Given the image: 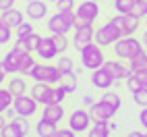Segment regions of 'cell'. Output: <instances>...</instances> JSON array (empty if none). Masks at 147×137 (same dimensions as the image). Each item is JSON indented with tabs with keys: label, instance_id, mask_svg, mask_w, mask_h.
Listing matches in <instances>:
<instances>
[{
	"label": "cell",
	"instance_id": "6da1fadb",
	"mask_svg": "<svg viewBox=\"0 0 147 137\" xmlns=\"http://www.w3.org/2000/svg\"><path fill=\"white\" fill-rule=\"evenodd\" d=\"M81 62H83L85 68H91V71L104 66L106 58H104V52H102V46L100 44H93V42L83 46L81 48Z\"/></svg>",
	"mask_w": 147,
	"mask_h": 137
},
{
	"label": "cell",
	"instance_id": "7a4b0ae2",
	"mask_svg": "<svg viewBox=\"0 0 147 137\" xmlns=\"http://www.w3.org/2000/svg\"><path fill=\"white\" fill-rule=\"evenodd\" d=\"M141 50H143L141 42L137 40V37H133V35H124L114 44V52H116V56H118L120 60H131V58L137 52H141Z\"/></svg>",
	"mask_w": 147,
	"mask_h": 137
},
{
	"label": "cell",
	"instance_id": "3957f363",
	"mask_svg": "<svg viewBox=\"0 0 147 137\" xmlns=\"http://www.w3.org/2000/svg\"><path fill=\"white\" fill-rule=\"evenodd\" d=\"M75 21H77V15L73 11H58L54 17H50L48 29L52 33H66L71 27H75Z\"/></svg>",
	"mask_w": 147,
	"mask_h": 137
},
{
	"label": "cell",
	"instance_id": "277c9868",
	"mask_svg": "<svg viewBox=\"0 0 147 137\" xmlns=\"http://www.w3.org/2000/svg\"><path fill=\"white\" fill-rule=\"evenodd\" d=\"M75 37H73V44H75V48H81L83 46H87L89 42H93V37H95V33H93V23H87V21H83L81 17H77V21H75Z\"/></svg>",
	"mask_w": 147,
	"mask_h": 137
},
{
	"label": "cell",
	"instance_id": "5b68a950",
	"mask_svg": "<svg viewBox=\"0 0 147 137\" xmlns=\"http://www.w3.org/2000/svg\"><path fill=\"white\" fill-rule=\"evenodd\" d=\"M110 21L120 29L122 37H124V35H133L137 29H139V25H141V19L135 17V15H131V13H126V15L118 13V17H112Z\"/></svg>",
	"mask_w": 147,
	"mask_h": 137
},
{
	"label": "cell",
	"instance_id": "8992f818",
	"mask_svg": "<svg viewBox=\"0 0 147 137\" xmlns=\"http://www.w3.org/2000/svg\"><path fill=\"white\" fill-rule=\"evenodd\" d=\"M120 37H122L120 29L110 21V23L102 25V27L95 31V44H100V46H110V44H116Z\"/></svg>",
	"mask_w": 147,
	"mask_h": 137
},
{
	"label": "cell",
	"instance_id": "52a82bcc",
	"mask_svg": "<svg viewBox=\"0 0 147 137\" xmlns=\"http://www.w3.org/2000/svg\"><path fill=\"white\" fill-rule=\"evenodd\" d=\"M31 77L35 81H44V83H58L60 79V73H58V66H50V64H35Z\"/></svg>",
	"mask_w": 147,
	"mask_h": 137
},
{
	"label": "cell",
	"instance_id": "ba28073f",
	"mask_svg": "<svg viewBox=\"0 0 147 137\" xmlns=\"http://www.w3.org/2000/svg\"><path fill=\"white\" fill-rule=\"evenodd\" d=\"M13 106H15V110L19 116H25V119H29L31 114H35L37 110V100L33 96H17L15 100H13Z\"/></svg>",
	"mask_w": 147,
	"mask_h": 137
},
{
	"label": "cell",
	"instance_id": "9c48e42d",
	"mask_svg": "<svg viewBox=\"0 0 147 137\" xmlns=\"http://www.w3.org/2000/svg\"><path fill=\"white\" fill-rule=\"evenodd\" d=\"M89 123H91V114L87 110H83V108H77L71 116H68V127H71L75 133L89 131Z\"/></svg>",
	"mask_w": 147,
	"mask_h": 137
},
{
	"label": "cell",
	"instance_id": "30bf717a",
	"mask_svg": "<svg viewBox=\"0 0 147 137\" xmlns=\"http://www.w3.org/2000/svg\"><path fill=\"white\" fill-rule=\"evenodd\" d=\"M0 133H2V137H25L29 133V123L25 121V116H17Z\"/></svg>",
	"mask_w": 147,
	"mask_h": 137
},
{
	"label": "cell",
	"instance_id": "8fae6325",
	"mask_svg": "<svg viewBox=\"0 0 147 137\" xmlns=\"http://www.w3.org/2000/svg\"><path fill=\"white\" fill-rule=\"evenodd\" d=\"M77 17H81L83 21L93 23L97 17H100V6H97V0H83V2L77 6Z\"/></svg>",
	"mask_w": 147,
	"mask_h": 137
},
{
	"label": "cell",
	"instance_id": "7c38bea8",
	"mask_svg": "<svg viewBox=\"0 0 147 137\" xmlns=\"http://www.w3.org/2000/svg\"><path fill=\"white\" fill-rule=\"evenodd\" d=\"M118 112V110H114L112 106H108L106 102H95L89 106V114H91V119L93 121H104V123H110V119Z\"/></svg>",
	"mask_w": 147,
	"mask_h": 137
},
{
	"label": "cell",
	"instance_id": "4fadbf2b",
	"mask_svg": "<svg viewBox=\"0 0 147 137\" xmlns=\"http://www.w3.org/2000/svg\"><path fill=\"white\" fill-rule=\"evenodd\" d=\"M35 52L40 54L42 60H52V58L58 54V48L54 44V37H42L40 44H37V48H35Z\"/></svg>",
	"mask_w": 147,
	"mask_h": 137
},
{
	"label": "cell",
	"instance_id": "5bb4252c",
	"mask_svg": "<svg viewBox=\"0 0 147 137\" xmlns=\"http://www.w3.org/2000/svg\"><path fill=\"white\" fill-rule=\"evenodd\" d=\"M91 83H93V87H97V90H110V85L114 83V77L108 73L104 66H100V68H95L91 73Z\"/></svg>",
	"mask_w": 147,
	"mask_h": 137
},
{
	"label": "cell",
	"instance_id": "9a60e30c",
	"mask_svg": "<svg viewBox=\"0 0 147 137\" xmlns=\"http://www.w3.org/2000/svg\"><path fill=\"white\" fill-rule=\"evenodd\" d=\"M104 68L114 77V81L126 79V77L131 75V66H124L120 60H106V62H104Z\"/></svg>",
	"mask_w": 147,
	"mask_h": 137
},
{
	"label": "cell",
	"instance_id": "2e32d148",
	"mask_svg": "<svg viewBox=\"0 0 147 137\" xmlns=\"http://www.w3.org/2000/svg\"><path fill=\"white\" fill-rule=\"evenodd\" d=\"M40 40H42V37L37 35V33H29L27 37H17L15 48H17V50L21 52V54H29V52H33L35 48H37Z\"/></svg>",
	"mask_w": 147,
	"mask_h": 137
},
{
	"label": "cell",
	"instance_id": "e0dca14e",
	"mask_svg": "<svg viewBox=\"0 0 147 137\" xmlns=\"http://www.w3.org/2000/svg\"><path fill=\"white\" fill-rule=\"evenodd\" d=\"M48 13V6L46 2H42V0H29V4H27V17L29 19H44Z\"/></svg>",
	"mask_w": 147,
	"mask_h": 137
},
{
	"label": "cell",
	"instance_id": "ac0fdd59",
	"mask_svg": "<svg viewBox=\"0 0 147 137\" xmlns=\"http://www.w3.org/2000/svg\"><path fill=\"white\" fill-rule=\"evenodd\" d=\"M21 52L17 50V48H13L11 52H8L4 58H2V62H4V68H6V73H19V62H21Z\"/></svg>",
	"mask_w": 147,
	"mask_h": 137
},
{
	"label": "cell",
	"instance_id": "d6986e66",
	"mask_svg": "<svg viewBox=\"0 0 147 137\" xmlns=\"http://www.w3.org/2000/svg\"><path fill=\"white\" fill-rule=\"evenodd\" d=\"M2 23H6L11 29H15V27H19L23 23V13L17 11L15 6L8 8V11H2Z\"/></svg>",
	"mask_w": 147,
	"mask_h": 137
},
{
	"label": "cell",
	"instance_id": "ffe728a7",
	"mask_svg": "<svg viewBox=\"0 0 147 137\" xmlns=\"http://www.w3.org/2000/svg\"><path fill=\"white\" fill-rule=\"evenodd\" d=\"M64 96H66V90L64 87H50V92L46 94V98H44V106H50V104H60L62 100H64Z\"/></svg>",
	"mask_w": 147,
	"mask_h": 137
},
{
	"label": "cell",
	"instance_id": "44dd1931",
	"mask_svg": "<svg viewBox=\"0 0 147 137\" xmlns=\"http://www.w3.org/2000/svg\"><path fill=\"white\" fill-rule=\"evenodd\" d=\"M64 116V110H62V106L60 104H50V106H46L44 108V114H42V119L46 121H50V123H58Z\"/></svg>",
	"mask_w": 147,
	"mask_h": 137
},
{
	"label": "cell",
	"instance_id": "7402d4cb",
	"mask_svg": "<svg viewBox=\"0 0 147 137\" xmlns=\"http://www.w3.org/2000/svg\"><path fill=\"white\" fill-rule=\"evenodd\" d=\"M56 123H50V121H46V119H40V123L35 125V133L37 137H54L56 135Z\"/></svg>",
	"mask_w": 147,
	"mask_h": 137
},
{
	"label": "cell",
	"instance_id": "603a6c76",
	"mask_svg": "<svg viewBox=\"0 0 147 137\" xmlns=\"http://www.w3.org/2000/svg\"><path fill=\"white\" fill-rule=\"evenodd\" d=\"M58 83H60V87H64L66 94H73L77 90V75L73 71H68V73H62L60 75V79H58Z\"/></svg>",
	"mask_w": 147,
	"mask_h": 137
},
{
	"label": "cell",
	"instance_id": "cb8c5ba5",
	"mask_svg": "<svg viewBox=\"0 0 147 137\" xmlns=\"http://www.w3.org/2000/svg\"><path fill=\"white\" fill-rule=\"evenodd\" d=\"M87 137H110V125L104 121H93V127L89 129Z\"/></svg>",
	"mask_w": 147,
	"mask_h": 137
},
{
	"label": "cell",
	"instance_id": "d4e9b609",
	"mask_svg": "<svg viewBox=\"0 0 147 137\" xmlns=\"http://www.w3.org/2000/svg\"><path fill=\"white\" fill-rule=\"evenodd\" d=\"M129 66H131V71L137 73V71H143V68H147V52L141 50V52H137L131 60H129Z\"/></svg>",
	"mask_w": 147,
	"mask_h": 137
},
{
	"label": "cell",
	"instance_id": "484cf974",
	"mask_svg": "<svg viewBox=\"0 0 147 137\" xmlns=\"http://www.w3.org/2000/svg\"><path fill=\"white\" fill-rule=\"evenodd\" d=\"M35 64H37V62L33 60L31 52H29V54H23V56H21V62H19V73H21V75H31V71H33Z\"/></svg>",
	"mask_w": 147,
	"mask_h": 137
},
{
	"label": "cell",
	"instance_id": "4316f807",
	"mask_svg": "<svg viewBox=\"0 0 147 137\" xmlns=\"http://www.w3.org/2000/svg\"><path fill=\"white\" fill-rule=\"evenodd\" d=\"M50 83H44V81H37L33 87H31V96L35 98L37 102H44V98H46V94L50 92Z\"/></svg>",
	"mask_w": 147,
	"mask_h": 137
},
{
	"label": "cell",
	"instance_id": "83f0119b",
	"mask_svg": "<svg viewBox=\"0 0 147 137\" xmlns=\"http://www.w3.org/2000/svg\"><path fill=\"white\" fill-rule=\"evenodd\" d=\"M6 90L11 92L15 98H17V96H23V94H25V81L19 79V77H15V79H11V83L6 85Z\"/></svg>",
	"mask_w": 147,
	"mask_h": 137
},
{
	"label": "cell",
	"instance_id": "f1b7e54d",
	"mask_svg": "<svg viewBox=\"0 0 147 137\" xmlns=\"http://www.w3.org/2000/svg\"><path fill=\"white\" fill-rule=\"evenodd\" d=\"M102 102H106L108 106H112L114 110H118V108H120V104H122L120 96H118V94H114V92H106V94L102 96Z\"/></svg>",
	"mask_w": 147,
	"mask_h": 137
},
{
	"label": "cell",
	"instance_id": "f546056e",
	"mask_svg": "<svg viewBox=\"0 0 147 137\" xmlns=\"http://www.w3.org/2000/svg\"><path fill=\"white\" fill-rule=\"evenodd\" d=\"M133 6H135V0H114V8L118 13H122V15L131 13Z\"/></svg>",
	"mask_w": 147,
	"mask_h": 137
},
{
	"label": "cell",
	"instance_id": "4dcf8cb0",
	"mask_svg": "<svg viewBox=\"0 0 147 137\" xmlns=\"http://www.w3.org/2000/svg\"><path fill=\"white\" fill-rule=\"evenodd\" d=\"M131 15H135V17H139V19L147 17V0H135V6H133V11H131Z\"/></svg>",
	"mask_w": 147,
	"mask_h": 137
},
{
	"label": "cell",
	"instance_id": "1f68e13d",
	"mask_svg": "<svg viewBox=\"0 0 147 137\" xmlns=\"http://www.w3.org/2000/svg\"><path fill=\"white\" fill-rule=\"evenodd\" d=\"M126 87H129L133 94H135V92H139L141 87H143V83L139 81V77H137L133 71H131V75H129V77H126Z\"/></svg>",
	"mask_w": 147,
	"mask_h": 137
},
{
	"label": "cell",
	"instance_id": "d6a6232c",
	"mask_svg": "<svg viewBox=\"0 0 147 137\" xmlns=\"http://www.w3.org/2000/svg\"><path fill=\"white\" fill-rule=\"evenodd\" d=\"M13 94L8 92V90H0V112H4L8 106H11V100H13Z\"/></svg>",
	"mask_w": 147,
	"mask_h": 137
},
{
	"label": "cell",
	"instance_id": "836d02e7",
	"mask_svg": "<svg viewBox=\"0 0 147 137\" xmlns=\"http://www.w3.org/2000/svg\"><path fill=\"white\" fill-rule=\"evenodd\" d=\"M54 44L58 48V52H64L66 48H68V40H66V33H54Z\"/></svg>",
	"mask_w": 147,
	"mask_h": 137
},
{
	"label": "cell",
	"instance_id": "e575fe53",
	"mask_svg": "<svg viewBox=\"0 0 147 137\" xmlns=\"http://www.w3.org/2000/svg\"><path fill=\"white\" fill-rule=\"evenodd\" d=\"M58 73H68V71H73V60H71V58H68V56H62L60 58V60H58Z\"/></svg>",
	"mask_w": 147,
	"mask_h": 137
},
{
	"label": "cell",
	"instance_id": "d590c367",
	"mask_svg": "<svg viewBox=\"0 0 147 137\" xmlns=\"http://www.w3.org/2000/svg\"><path fill=\"white\" fill-rule=\"evenodd\" d=\"M135 98V104H139V106H147V87H141L139 92H135L133 94Z\"/></svg>",
	"mask_w": 147,
	"mask_h": 137
},
{
	"label": "cell",
	"instance_id": "8d00e7d4",
	"mask_svg": "<svg viewBox=\"0 0 147 137\" xmlns=\"http://www.w3.org/2000/svg\"><path fill=\"white\" fill-rule=\"evenodd\" d=\"M29 33H33V27H31V23H21L17 27V37H27Z\"/></svg>",
	"mask_w": 147,
	"mask_h": 137
},
{
	"label": "cell",
	"instance_id": "74e56055",
	"mask_svg": "<svg viewBox=\"0 0 147 137\" xmlns=\"http://www.w3.org/2000/svg\"><path fill=\"white\" fill-rule=\"evenodd\" d=\"M11 40V27L6 23H0V44H6Z\"/></svg>",
	"mask_w": 147,
	"mask_h": 137
},
{
	"label": "cell",
	"instance_id": "f35d334b",
	"mask_svg": "<svg viewBox=\"0 0 147 137\" xmlns=\"http://www.w3.org/2000/svg\"><path fill=\"white\" fill-rule=\"evenodd\" d=\"M56 6H58V11H73L75 0H56Z\"/></svg>",
	"mask_w": 147,
	"mask_h": 137
},
{
	"label": "cell",
	"instance_id": "ab89813d",
	"mask_svg": "<svg viewBox=\"0 0 147 137\" xmlns=\"http://www.w3.org/2000/svg\"><path fill=\"white\" fill-rule=\"evenodd\" d=\"M54 137H75V131L68 127V129H58Z\"/></svg>",
	"mask_w": 147,
	"mask_h": 137
},
{
	"label": "cell",
	"instance_id": "60d3db41",
	"mask_svg": "<svg viewBox=\"0 0 147 137\" xmlns=\"http://www.w3.org/2000/svg\"><path fill=\"white\" fill-rule=\"evenodd\" d=\"M135 75L139 77V81L143 83V87H147V68H143V71H137Z\"/></svg>",
	"mask_w": 147,
	"mask_h": 137
},
{
	"label": "cell",
	"instance_id": "b9f144b4",
	"mask_svg": "<svg viewBox=\"0 0 147 137\" xmlns=\"http://www.w3.org/2000/svg\"><path fill=\"white\" fill-rule=\"evenodd\" d=\"M139 123L147 129V106H143V110H141V114H139Z\"/></svg>",
	"mask_w": 147,
	"mask_h": 137
},
{
	"label": "cell",
	"instance_id": "7bdbcfd3",
	"mask_svg": "<svg viewBox=\"0 0 147 137\" xmlns=\"http://www.w3.org/2000/svg\"><path fill=\"white\" fill-rule=\"evenodd\" d=\"M15 0H0V11H8V8H13Z\"/></svg>",
	"mask_w": 147,
	"mask_h": 137
},
{
	"label": "cell",
	"instance_id": "ee69618b",
	"mask_svg": "<svg viewBox=\"0 0 147 137\" xmlns=\"http://www.w3.org/2000/svg\"><path fill=\"white\" fill-rule=\"evenodd\" d=\"M126 137H145V133H141V131H131Z\"/></svg>",
	"mask_w": 147,
	"mask_h": 137
},
{
	"label": "cell",
	"instance_id": "f6af8a7d",
	"mask_svg": "<svg viewBox=\"0 0 147 137\" xmlns=\"http://www.w3.org/2000/svg\"><path fill=\"white\" fill-rule=\"evenodd\" d=\"M83 102H85L87 106H91V104H95V102H93V98H91V96H85V98H83Z\"/></svg>",
	"mask_w": 147,
	"mask_h": 137
},
{
	"label": "cell",
	"instance_id": "bcb514c9",
	"mask_svg": "<svg viewBox=\"0 0 147 137\" xmlns=\"http://www.w3.org/2000/svg\"><path fill=\"white\" fill-rule=\"evenodd\" d=\"M6 127V121H4V116H2V112H0V131H2Z\"/></svg>",
	"mask_w": 147,
	"mask_h": 137
},
{
	"label": "cell",
	"instance_id": "7dc6e473",
	"mask_svg": "<svg viewBox=\"0 0 147 137\" xmlns=\"http://www.w3.org/2000/svg\"><path fill=\"white\" fill-rule=\"evenodd\" d=\"M0 75H6V68H4V62L0 60Z\"/></svg>",
	"mask_w": 147,
	"mask_h": 137
},
{
	"label": "cell",
	"instance_id": "c3c4849f",
	"mask_svg": "<svg viewBox=\"0 0 147 137\" xmlns=\"http://www.w3.org/2000/svg\"><path fill=\"white\" fill-rule=\"evenodd\" d=\"M143 44L147 46V29H145V33H143Z\"/></svg>",
	"mask_w": 147,
	"mask_h": 137
},
{
	"label": "cell",
	"instance_id": "681fc988",
	"mask_svg": "<svg viewBox=\"0 0 147 137\" xmlns=\"http://www.w3.org/2000/svg\"><path fill=\"white\" fill-rule=\"evenodd\" d=\"M2 81H4V75H0V83H2Z\"/></svg>",
	"mask_w": 147,
	"mask_h": 137
},
{
	"label": "cell",
	"instance_id": "f907efd6",
	"mask_svg": "<svg viewBox=\"0 0 147 137\" xmlns=\"http://www.w3.org/2000/svg\"><path fill=\"white\" fill-rule=\"evenodd\" d=\"M0 23H2V15H0Z\"/></svg>",
	"mask_w": 147,
	"mask_h": 137
},
{
	"label": "cell",
	"instance_id": "816d5d0a",
	"mask_svg": "<svg viewBox=\"0 0 147 137\" xmlns=\"http://www.w3.org/2000/svg\"><path fill=\"white\" fill-rule=\"evenodd\" d=\"M145 25H147V17H145Z\"/></svg>",
	"mask_w": 147,
	"mask_h": 137
},
{
	"label": "cell",
	"instance_id": "f5cc1de1",
	"mask_svg": "<svg viewBox=\"0 0 147 137\" xmlns=\"http://www.w3.org/2000/svg\"><path fill=\"white\" fill-rule=\"evenodd\" d=\"M145 137H147V131H145Z\"/></svg>",
	"mask_w": 147,
	"mask_h": 137
},
{
	"label": "cell",
	"instance_id": "db71d44e",
	"mask_svg": "<svg viewBox=\"0 0 147 137\" xmlns=\"http://www.w3.org/2000/svg\"><path fill=\"white\" fill-rule=\"evenodd\" d=\"M0 137H2V133H0Z\"/></svg>",
	"mask_w": 147,
	"mask_h": 137
},
{
	"label": "cell",
	"instance_id": "11a10c76",
	"mask_svg": "<svg viewBox=\"0 0 147 137\" xmlns=\"http://www.w3.org/2000/svg\"><path fill=\"white\" fill-rule=\"evenodd\" d=\"M52 2H56V0H52Z\"/></svg>",
	"mask_w": 147,
	"mask_h": 137
}]
</instances>
